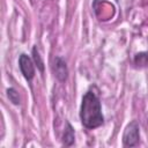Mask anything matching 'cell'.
Returning a JSON list of instances; mask_svg holds the SVG:
<instances>
[{
	"label": "cell",
	"mask_w": 148,
	"mask_h": 148,
	"mask_svg": "<svg viewBox=\"0 0 148 148\" xmlns=\"http://www.w3.org/2000/svg\"><path fill=\"white\" fill-rule=\"evenodd\" d=\"M140 140V127L136 120H132L125 128L123 134V143L125 147H134Z\"/></svg>",
	"instance_id": "obj_2"
},
{
	"label": "cell",
	"mask_w": 148,
	"mask_h": 148,
	"mask_svg": "<svg viewBox=\"0 0 148 148\" xmlns=\"http://www.w3.org/2000/svg\"><path fill=\"white\" fill-rule=\"evenodd\" d=\"M18 67L27 81H31L35 76V65L30 57L22 53L18 58Z\"/></svg>",
	"instance_id": "obj_3"
},
{
	"label": "cell",
	"mask_w": 148,
	"mask_h": 148,
	"mask_svg": "<svg viewBox=\"0 0 148 148\" xmlns=\"http://www.w3.org/2000/svg\"><path fill=\"white\" fill-rule=\"evenodd\" d=\"M32 59H34V62H35V65L37 66V68H38L40 72H43V71H44V62H43V60H42V57H40V54H39V52H38L37 46H34V47H32Z\"/></svg>",
	"instance_id": "obj_6"
},
{
	"label": "cell",
	"mask_w": 148,
	"mask_h": 148,
	"mask_svg": "<svg viewBox=\"0 0 148 148\" xmlns=\"http://www.w3.org/2000/svg\"><path fill=\"white\" fill-rule=\"evenodd\" d=\"M75 141V134H74V130L72 127V125L69 123H66V128L64 131V135H62V143L67 147L72 146Z\"/></svg>",
	"instance_id": "obj_5"
},
{
	"label": "cell",
	"mask_w": 148,
	"mask_h": 148,
	"mask_svg": "<svg viewBox=\"0 0 148 148\" xmlns=\"http://www.w3.org/2000/svg\"><path fill=\"white\" fill-rule=\"evenodd\" d=\"M80 119L82 125L88 130H95L102 126L104 123L99 98L92 90H88L82 97L80 106Z\"/></svg>",
	"instance_id": "obj_1"
},
{
	"label": "cell",
	"mask_w": 148,
	"mask_h": 148,
	"mask_svg": "<svg viewBox=\"0 0 148 148\" xmlns=\"http://www.w3.org/2000/svg\"><path fill=\"white\" fill-rule=\"evenodd\" d=\"M52 72L56 79L60 82H65L68 77V67L66 60L62 57H56L52 62Z\"/></svg>",
	"instance_id": "obj_4"
},
{
	"label": "cell",
	"mask_w": 148,
	"mask_h": 148,
	"mask_svg": "<svg viewBox=\"0 0 148 148\" xmlns=\"http://www.w3.org/2000/svg\"><path fill=\"white\" fill-rule=\"evenodd\" d=\"M134 64L136 66H140V67L147 66L148 65V54L145 53V52H141V53L135 54V57H134Z\"/></svg>",
	"instance_id": "obj_7"
},
{
	"label": "cell",
	"mask_w": 148,
	"mask_h": 148,
	"mask_svg": "<svg viewBox=\"0 0 148 148\" xmlns=\"http://www.w3.org/2000/svg\"><path fill=\"white\" fill-rule=\"evenodd\" d=\"M7 96H8L9 101H10L14 105H20V104H21V99H20L18 92H17L14 88H8V89H7Z\"/></svg>",
	"instance_id": "obj_8"
}]
</instances>
